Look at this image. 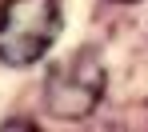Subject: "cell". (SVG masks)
<instances>
[{"label":"cell","instance_id":"3957f363","mask_svg":"<svg viewBox=\"0 0 148 132\" xmlns=\"http://www.w3.org/2000/svg\"><path fill=\"white\" fill-rule=\"evenodd\" d=\"M112 4H136V0H112Z\"/></svg>","mask_w":148,"mask_h":132},{"label":"cell","instance_id":"7a4b0ae2","mask_svg":"<svg viewBox=\"0 0 148 132\" xmlns=\"http://www.w3.org/2000/svg\"><path fill=\"white\" fill-rule=\"evenodd\" d=\"M104 100V64L96 48H76L52 64L44 80V104L60 120H84Z\"/></svg>","mask_w":148,"mask_h":132},{"label":"cell","instance_id":"6da1fadb","mask_svg":"<svg viewBox=\"0 0 148 132\" xmlns=\"http://www.w3.org/2000/svg\"><path fill=\"white\" fill-rule=\"evenodd\" d=\"M60 36V4L56 0H0V60L28 68L52 48Z\"/></svg>","mask_w":148,"mask_h":132}]
</instances>
